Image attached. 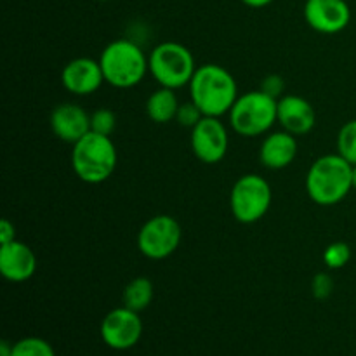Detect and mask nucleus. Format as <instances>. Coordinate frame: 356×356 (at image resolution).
Masks as SVG:
<instances>
[{
	"label": "nucleus",
	"mask_w": 356,
	"mask_h": 356,
	"mask_svg": "<svg viewBox=\"0 0 356 356\" xmlns=\"http://www.w3.org/2000/svg\"><path fill=\"white\" fill-rule=\"evenodd\" d=\"M278 124L291 134L306 136L316 124L315 108L298 94H284L278 99Z\"/></svg>",
	"instance_id": "4468645a"
},
{
	"label": "nucleus",
	"mask_w": 356,
	"mask_h": 356,
	"mask_svg": "<svg viewBox=\"0 0 356 356\" xmlns=\"http://www.w3.org/2000/svg\"><path fill=\"white\" fill-rule=\"evenodd\" d=\"M13 240H16V228L9 219H2V222H0V245L13 242Z\"/></svg>",
	"instance_id": "a878e982"
},
{
	"label": "nucleus",
	"mask_w": 356,
	"mask_h": 356,
	"mask_svg": "<svg viewBox=\"0 0 356 356\" xmlns=\"http://www.w3.org/2000/svg\"><path fill=\"white\" fill-rule=\"evenodd\" d=\"M37 271V257L33 250L19 240H13L0 247V273L13 284L30 280Z\"/></svg>",
	"instance_id": "2eb2a0df"
},
{
	"label": "nucleus",
	"mask_w": 356,
	"mask_h": 356,
	"mask_svg": "<svg viewBox=\"0 0 356 356\" xmlns=\"http://www.w3.org/2000/svg\"><path fill=\"white\" fill-rule=\"evenodd\" d=\"M153 296H155L153 282L146 277H138L125 285L122 299H124L125 308L132 309L136 313H141L152 305Z\"/></svg>",
	"instance_id": "a211bd4d"
},
{
	"label": "nucleus",
	"mask_w": 356,
	"mask_h": 356,
	"mask_svg": "<svg viewBox=\"0 0 356 356\" xmlns=\"http://www.w3.org/2000/svg\"><path fill=\"white\" fill-rule=\"evenodd\" d=\"M229 125L242 138L263 136L278 122V99L264 90L240 94L228 113Z\"/></svg>",
	"instance_id": "39448f33"
},
{
	"label": "nucleus",
	"mask_w": 356,
	"mask_h": 356,
	"mask_svg": "<svg viewBox=\"0 0 356 356\" xmlns=\"http://www.w3.org/2000/svg\"><path fill=\"white\" fill-rule=\"evenodd\" d=\"M242 2L245 3V6L254 7V9H261V7L270 6V3L273 2V0H242Z\"/></svg>",
	"instance_id": "bb28decb"
},
{
	"label": "nucleus",
	"mask_w": 356,
	"mask_h": 356,
	"mask_svg": "<svg viewBox=\"0 0 356 356\" xmlns=\"http://www.w3.org/2000/svg\"><path fill=\"white\" fill-rule=\"evenodd\" d=\"M298 156V139L287 131L271 132L264 138L259 149V160L266 169L282 170Z\"/></svg>",
	"instance_id": "dca6fc26"
},
{
	"label": "nucleus",
	"mask_w": 356,
	"mask_h": 356,
	"mask_svg": "<svg viewBox=\"0 0 356 356\" xmlns=\"http://www.w3.org/2000/svg\"><path fill=\"white\" fill-rule=\"evenodd\" d=\"M0 356H13V344L2 341L0 343Z\"/></svg>",
	"instance_id": "cd10ccee"
},
{
	"label": "nucleus",
	"mask_w": 356,
	"mask_h": 356,
	"mask_svg": "<svg viewBox=\"0 0 356 356\" xmlns=\"http://www.w3.org/2000/svg\"><path fill=\"white\" fill-rule=\"evenodd\" d=\"M13 356H56V351L45 339L31 336L13 344Z\"/></svg>",
	"instance_id": "6ab92c4d"
},
{
	"label": "nucleus",
	"mask_w": 356,
	"mask_h": 356,
	"mask_svg": "<svg viewBox=\"0 0 356 356\" xmlns=\"http://www.w3.org/2000/svg\"><path fill=\"white\" fill-rule=\"evenodd\" d=\"M97 2H106V0H97Z\"/></svg>",
	"instance_id": "c756f323"
},
{
	"label": "nucleus",
	"mask_w": 356,
	"mask_h": 356,
	"mask_svg": "<svg viewBox=\"0 0 356 356\" xmlns=\"http://www.w3.org/2000/svg\"><path fill=\"white\" fill-rule=\"evenodd\" d=\"M190 101H193L205 117H219L229 113L238 94V86L232 73L221 65L198 66L190 82Z\"/></svg>",
	"instance_id": "f257e3e1"
},
{
	"label": "nucleus",
	"mask_w": 356,
	"mask_h": 356,
	"mask_svg": "<svg viewBox=\"0 0 356 356\" xmlns=\"http://www.w3.org/2000/svg\"><path fill=\"white\" fill-rule=\"evenodd\" d=\"M183 229L172 216H153L138 233V249L152 261H162L172 256L181 245Z\"/></svg>",
	"instance_id": "6e6552de"
},
{
	"label": "nucleus",
	"mask_w": 356,
	"mask_h": 356,
	"mask_svg": "<svg viewBox=\"0 0 356 356\" xmlns=\"http://www.w3.org/2000/svg\"><path fill=\"white\" fill-rule=\"evenodd\" d=\"M353 190V163L339 153L316 159L306 176V191L315 204L329 207L343 202Z\"/></svg>",
	"instance_id": "f03ea898"
},
{
	"label": "nucleus",
	"mask_w": 356,
	"mask_h": 356,
	"mask_svg": "<svg viewBox=\"0 0 356 356\" xmlns=\"http://www.w3.org/2000/svg\"><path fill=\"white\" fill-rule=\"evenodd\" d=\"M191 149L204 163H218L228 153V129L219 117H204L191 129Z\"/></svg>",
	"instance_id": "9d476101"
},
{
	"label": "nucleus",
	"mask_w": 356,
	"mask_h": 356,
	"mask_svg": "<svg viewBox=\"0 0 356 356\" xmlns=\"http://www.w3.org/2000/svg\"><path fill=\"white\" fill-rule=\"evenodd\" d=\"M305 17L318 33L334 35L350 24L351 9L346 0H306Z\"/></svg>",
	"instance_id": "9b49d317"
},
{
	"label": "nucleus",
	"mask_w": 356,
	"mask_h": 356,
	"mask_svg": "<svg viewBox=\"0 0 356 356\" xmlns=\"http://www.w3.org/2000/svg\"><path fill=\"white\" fill-rule=\"evenodd\" d=\"M49 124L56 138L75 145L90 132V115L80 104L63 103L52 110Z\"/></svg>",
	"instance_id": "ddd939ff"
},
{
	"label": "nucleus",
	"mask_w": 356,
	"mask_h": 356,
	"mask_svg": "<svg viewBox=\"0 0 356 356\" xmlns=\"http://www.w3.org/2000/svg\"><path fill=\"white\" fill-rule=\"evenodd\" d=\"M261 90H264L266 94H270L275 99H280L284 96L285 90V82L280 75H268L266 79H263L261 83Z\"/></svg>",
	"instance_id": "393cba45"
},
{
	"label": "nucleus",
	"mask_w": 356,
	"mask_h": 356,
	"mask_svg": "<svg viewBox=\"0 0 356 356\" xmlns=\"http://www.w3.org/2000/svg\"><path fill=\"white\" fill-rule=\"evenodd\" d=\"M104 82L115 89H132L149 72L148 56L138 44L127 38L110 42L99 56Z\"/></svg>",
	"instance_id": "7ed1b4c3"
},
{
	"label": "nucleus",
	"mask_w": 356,
	"mask_h": 356,
	"mask_svg": "<svg viewBox=\"0 0 356 356\" xmlns=\"http://www.w3.org/2000/svg\"><path fill=\"white\" fill-rule=\"evenodd\" d=\"M148 65L159 86L174 90L190 86L198 68L190 49L179 42H162L156 45L148 56Z\"/></svg>",
	"instance_id": "423d86ee"
},
{
	"label": "nucleus",
	"mask_w": 356,
	"mask_h": 356,
	"mask_svg": "<svg viewBox=\"0 0 356 356\" xmlns=\"http://www.w3.org/2000/svg\"><path fill=\"white\" fill-rule=\"evenodd\" d=\"M115 127H117V117L108 108H101L90 113V131L97 132V134L110 136L113 134Z\"/></svg>",
	"instance_id": "4be33fe9"
},
{
	"label": "nucleus",
	"mask_w": 356,
	"mask_h": 356,
	"mask_svg": "<svg viewBox=\"0 0 356 356\" xmlns=\"http://www.w3.org/2000/svg\"><path fill=\"white\" fill-rule=\"evenodd\" d=\"M337 149L350 163L356 165V120H350L341 127L337 134Z\"/></svg>",
	"instance_id": "aec40b11"
},
{
	"label": "nucleus",
	"mask_w": 356,
	"mask_h": 356,
	"mask_svg": "<svg viewBox=\"0 0 356 356\" xmlns=\"http://www.w3.org/2000/svg\"><path fill=\"white\" fill-rule=\"evenodd\" d=\"M351 259V249L346 242H334L323 250V261L329 270H341Z\"/></svg>",
	"instance_id": "412c9836"
},
{
	"label": "nucleus",
	"mask_w": 356,
	"mask_h": 356,
	"mask_svg": "<svg viewBox=\"0 0 356 356\" xmlns=\"http://www.w3.org/2000/svg\"><path fill=\"white\" fill-rule=\"evenodd\" d=\"M179 106L176 90L160 87L146 99V115L155 124H169V122L176 120Z\"/></svg>",
	"instance_id": "f3484780"
},
{
	"label": "nucleus",
	"mask_w": 356,
	"mask_h": 356,
	"mask_svg": "<svg viewBox=\"0 0 356 356\" xmlns=\"http://www.w3.org/2000/svg\"><path fill=\"white\" fill-rule=\"evenodd\" d=\"M312 291H313V296H315L316 299L323 301V299L330 298V294H332L334 280L327 273L315 275V278H313V284H312Z\"/></svg>",
	"instance_id": "b1692460"
},
{
	"label": "nucleus",
	"mask_w": 356,
	"mask_h": 356,
	"mask_svg": "<svg viewBox=\"0 0 356 356\" xmlns=\"http://www.w3.org/2000/svg\"><path fill=\"white\" fill-rule=\"evenodd\" d=\"M353 190H356V165H353Z\"/></svg>",
	"instance_id": "c85d7f7f"
},
{
	"label": "nucleus",
	"mask_w": 356,
	"mask_h": 356,
	"mask_svg": "<svg viewBox=\"0 0 356 356\" xmlns=\"http://www.w3.org/2000/svg\"><path fill=\"white\" fill-rule=\"evenodd\" d=\"M273 200L271 186L259 174H243L235 181L229 193L233 218L242 225H252L268 214Z\"/></svg>",
	"instance_id": "0eeeda50"
},
{
	"label": "nucleus",
	"mask_w": 356,
	"mask_h": 356,
	"mask_svg": "<svg viewBox=\"0 0 356 356\" xmlns=\"http://www.w3.org/2000/svg\"><path fill=\"white\" fill-rule=\"evenodd\" d=\"M61 83L70 94L89 96L104 83L99 61L92 58H75L66 63L61 72Z\"/></svg>",
	"instance_id": "f8f14e48"
},
{
	"label": "nucleus",
	"mask_w": 356,
	"mask_h": 356,
	"mask_svg": "<svg viewBox=\"0 0 356 356\" xmlns=\"http://www.w3.org/2000/svg\"><path fill=\"white\" fill-rule=\"evenodd\" d=\"M204 117H205V115L202 113L200 108H198L197 104L193 103V101H190V103L181 104L179 110H177L176 120L179 122V124L183 125V127L193 129L195 125H197L198 122H200Z\"/></svg>",
	"instance_id": "5701e85b"
},
{
	"label": "nucleus",
	"mask_w": 356,
	"mask_h": 356,
	"mask_svg": "<svg viewBox=\"0 0 356 356\" xmlns=\"http://www.w3.org/2000/svg\"><path fill=\"white\" fill-rule=\"evenodd\" d=\"M101 339L115 351L134 348L143 337V320L139 313L125 308H115L101 322Z\"/></svg>",
	"instance_id": "1a4fd4ad"
},
{
	"label": "nucleus",
	"mask_w": 356,
	"mask_h": 356,
	"mask_svg": "<svg viewBox=\"0 0 356 356\" xmlns=\"http://www.w3.org/2000/svg\"><path fill=\"white\" fill-rule=\"evenodd\" d=\"M118 153L110 136L90 131L73 145L72 167L76 177L87 184L104 183L117 169Z\"/></svg>",
	"instance_id": "20e7f679"
}]
</instances>
